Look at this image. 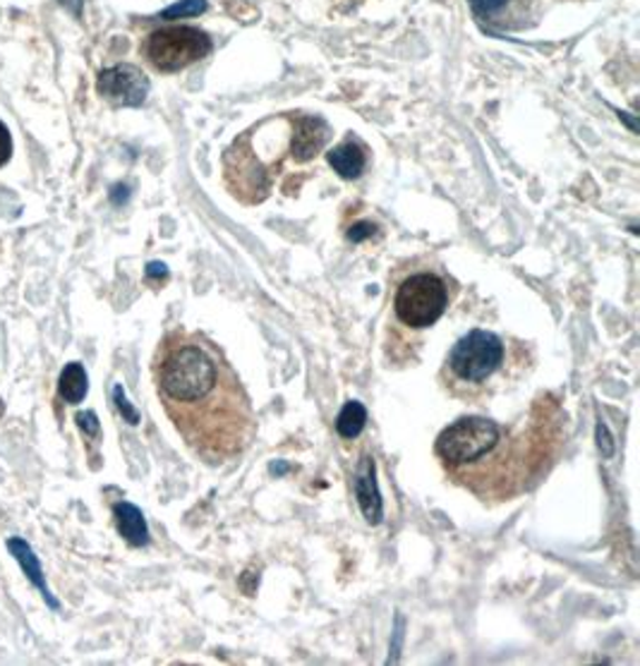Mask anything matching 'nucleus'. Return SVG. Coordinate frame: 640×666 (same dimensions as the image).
<instances>
[{
	"label": "nucleus",
	"mask_w": 640,
	"mask_h": 666,
	"mask_svg": "<svg viewBox=\"0 0 640 666\" xmlns=\"http://www.w3.org/2000/svg\"><path fill=\"white\" fill-rule=\"evenodd\" d=\"M58 391L66 402H80L87 396V371L80 362H70L62 369Z\"/></svg>",
	"instance_id": "13"
},
{
	"label": "nucleus",
	"mask_w": 640,
	"mask_h": 666,
	"mask_svg": "<svg viewBox=\"0 0 640 666\" xmlns=\"http://www.w3.org/2000/svg\"><path fill=\"white\" fill-rule=\"evenodd\" d=\"M62 8H68L72 14H80L82 12V0H60Z\"/></svg>",
	"instance_id": "20"
},
{
	"label": "nucleus",
	"mask_w": 640,
	"mask_h": 666,
	"mask_svg": "<svg viewBox=\"0 0 640 666\" xmlns=\"http://www.w3.org/2000/svg\"><path fill=\"white\" fill-rule=\"evenodd\" d=\"M499 427L488 417H461L454 425H449L434 444V454L440 458L444 473L454 470L467 463L485 456L499 439Z\"/></svg>",
	"instance_id": "6"
},
{
	"label": "nucleus",
	"mask_w": 640,
	"mask_h": 666,
	"mask_svg": "<svg viewBox=\"0 0 640 666\" xmlns=\"http://www.w3.org/2000/svg\"><path fill=\"white\" fill-rule=\"evenodd\" d=\"M114 514H116L118 533L128 539L132 547H145L149 541V530L142 510L135 508L132 504H118Z\"/></svg>",
	"instance_id": "12"
},
{
	"label": "nucleus",
	"mask_w": 640,
	"mask_h": 666,
	"mask_svg": "<svg viewBox=\"0 0 640 666\" xmlns=\"http://www.w3.org/2000/svg\"><path fill=\"white\" fill-rule=\"evenodd\" d=\"M326 161H329V166L343 180H355L363 176L367 166V151L361 142H355V139H346V142L326 153Z\"/></svg>",
	"instance_id": "10"
},
{
	"label": "nucleus",
	"mask_w": 640,
	"mask_h": 666,
	"mask_svg": "<svg viewBox=\"0 0 640 666\" xmlns=\"http://www.w3.org/2000/svg\"><path fill=\"white\" fill-rule=\"evenodd\" d=\"M355 491H357V499H361L365 518L370 523H380L382 520V501H380L377 485H374V463L370 458L363 463V468L357 470Z\"/></svg>",
	"instance_id": "11"
},
{
	"label": "nucleus",
	"mask_w": 640,
	"mask_h": 666,
	"mask_svg": "<svg viewBox=\"0 0 640 666\" xmlns=\"http://www.w3.org/2000/svg\"><path fill=\"white\" fill-rule=\"evenodd\" d=\"M97 89L111 106H142L149 95V80L135 66H116L99 74Z\"/></svg>",
	"instance_id": "8"
},
{
	"label": "nucleus",
	"mask_w": 640,
	"mask_h": 666,
	"mask_svg": "<svg viewBox=\"0 0 640 666\" xmlns=\"http://www.w3.org/2000/svg\"><path fill=\"white\" fill-rule=\"evenodd\" d=\"M372 233H374V228H372L370 223H357V226L351 228L348 238H351L353 242H363V240H367Z\"/></svg>",
	"instance_id": "19"
},
{
	"label": "nucleus",
	"mask_w": 640,
	"mask_h": 666,
	"mask_svg": "<svg viewBox=\"0 0 640 666\" xmlns=\"http://www.w3.org/2000/svg\"><path fill=\"white\" fill-rule=\"evenodd\" d=\"M365 423H367L365 406H363V402H357V400H351V402H346V408H343L341 415H338L336 431L341 434L343 439H355L357 434L365 429Z\"/></svg>",
	"instance_id": "14"
},
{
	"label": "nucleus",
	"mask_w": 640,
	"mask_h": 666,
	"mask_svg": "<svg viewBox=\"0 0 640 666\" xmlns=\"http://www.w3.org/2000/svg\"><path fill=\"white\" fill-rule=\"evenodd\" d=\"M151 377L180 439L209 466L238 458L253 444V400L207 334L183 327L166 331L154 352Z\"/></svg>",
	"instance_id": "1"
},
{
	"label": "nucleus",
	"mask_w": 640,
	"mask_h": 666,
	"mask_svg": "<svg viewBox=\"0 0 640 666\" xmlns=\"http://www.w3.org/2000/svg\"><path fill=\"white\" fill-rule=\"evenodd\" d=\"M116 396H118V406L128 412V420L135 425L137 423V415L135 412H130V408H128V402H125V398H122V391L120 389H116Z\"/></svg>",
	"instance_id": "21"
},
{
	"label": "nucleus",
	"mask_w": 640,
	"mask_h": 666,
	"mask_svg": "<svg viewBox=\"0 0 640 666\" xmlns=\"http://www.w3.org/2000/svg\"><path fill=\"white\" fill-rule=\"evenodd\" d=\"M207 10V0H180V3L170 6L161 12V20H180V18H195V14Z\"/></svg>",
	"instance_id": "16"
},
{
	"label": "nucleus",
	"mask_w": 640,
	"mask_h": 666,
	"mask_svg": "<svg viewBox=\"0 0 640 666\" xmlns=\"http://www.w3.org/2000/svg\"><path fill=\"white\" fill-rule=\"evenodd\" d=\"M459 286L440 269H411L394 278L392 319L405 334H420L440 321Z\"/></svg>",
	"instance_id": "4"
},
{
	"label": "nucleus",
	"mask_w": 640,
	"mask_h": 666,
	"mask_svg": "<svg viewBox=\"0 0 640 666\" xmlns=\"http://www.w3.org/2000/svg\"><path fill=\"white\" fill-rule=\"evenodd\" d=\"M467 3H471L477 20L499 22V18H502L511 0H467Z\"/></svg>",
	"instance_id": "15"
},
{
	"label": "nucleus",
	"mask_w": 640,
	"mask_h": 666,
	"mask_svg": "<svg viewBox=\"0 0 640 666\" xmlns=\"http://www.w3.org/2000/svg\"><path fill=\"white\" fill-rule=\"evenodd\" d=\"M12 157V137L10 130L0 122V166H6Z\"/></svg>",
	"instance_id": "18"
},
{
	"label": "nucleus",
	"mask_w": 640,
	"mask_h": 666,
	"mask_svg": "<svg viewBox=\"0 0 640 666\" xmlns=\"http://www.w3.org/2000/svg\"><path fill=\"white\" fill-rule=\"evenodd\" d=\"M211 51V39L195 27H166L149 34L145 56L159 72H178Z\"/></svg>",
	"instance_id": "7"
},
{
	"label": "nucleus",
	"mask_w": 640,
	"mask_h": 666,
	"mask_svg": "<svg viewBox=\"0 0 640 666\" xmlns=\"http://www.w3.org/2000/svg\"><path fill=\"white\" fill-rule=\"evenodd\" d=\"M569 439V415L557 394H540L519 423L502 427L496 444L467 466L446 470L451 483L485 504H502L538 487Z\"/></svg>",
	"instance_id": "2"
},
{
	"label": "nucleus",
	"mask_w": 640,
	"mask_h": 666,
	"mask_svg": "<svg viewBox=\"0 0 640 666\" xmlns=\"http://www.w3.org/2000/svg\"><path fill=\"white\" fill-rule=\"evenodd\" d=\"M224 182L228 192L247 207L262 205L269 197L274 173L259 161L253 135L245 132L224 153Z\"/></svg>",
	"instance_id": "5"
},
{
	"label": "nucleus",
	"mask_w": 640,
	"mask_h": 666,
	"mask_svg": "<svg viewBox=\"0 0 640 666\" xmlns=\"http://www.w3.org/2000/svg\"><path fill=\"white\" fill-rule=\"evenodd\" d=\"M10 549H12L14 554H18V561L24 566V570L29 573V578L35 580L37 585H41V587H43V580H41V568H37L35 556H31V551H29V547L24 545V541L12 539V541H10Z\"/></svg>",
	"instance_id": "17"
},
{
	"label": "nucleus",
	"mask_w": 640,
	"mask_h": 666,
	"mask_svg": "<svg viewBox=\"0 0 640 666\" xmlns=\"http://www.w3.org/2000/svg\"><path fill=\"white\" fill-rule=\"evenodd\" d=\"M332 128L322 118H293V139H291V157L295 163H307L317 157L329 142Z\"/></svg>",
	"instance_id": "9"
},
{
	"label": "nucleus",
	"mask_w": 640,
	"mask_h": 666,
	"mask_svg": "<svg viewBox=\"0 0 640 666\" xmlns=\"http://www.w3.org/2000/svg\"><path fill=\"white\" fill-rule=\"evenodd\" d=\"M535 369V348L523 338L475 329L456 340L440 369L446 396L471 406L502 396Z\"/></svg>",
	"instance_id": "3"
}]
</instances>
